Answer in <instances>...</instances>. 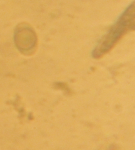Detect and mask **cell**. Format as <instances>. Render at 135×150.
<instances>
[{"instance_id": "1", "label": "cell", "mask_w": 135, "mask_h": 150, "mask_svg": "<svg viewBox=\"0 0 135 150\" xmlns=\"http://www.w3.org/2000/svg\"><path fill=\"white\" fill-rule=\"evenodd\" d=\"M15 40L17 47L25 53H31L36 46V34L31 26L26 24H21L16 29Z\"/></svg>"}]
</instances>
